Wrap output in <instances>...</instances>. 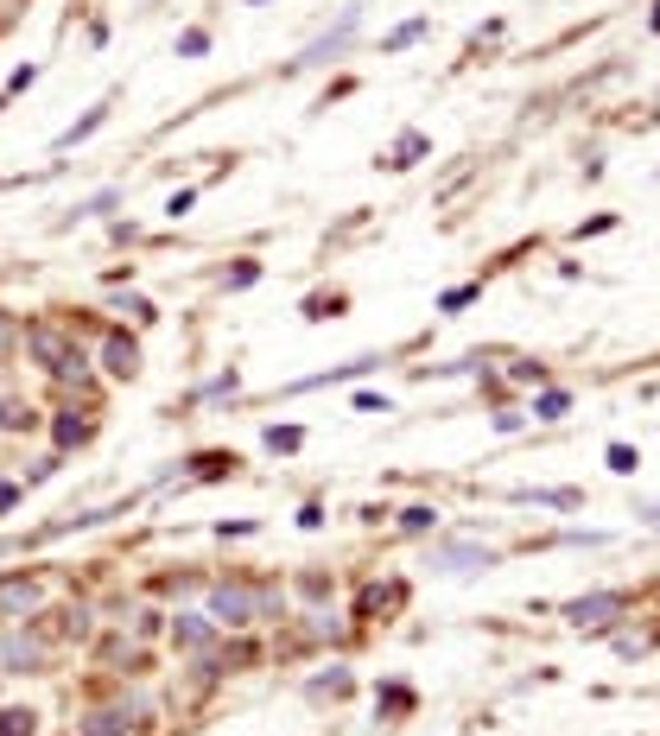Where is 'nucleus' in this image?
<instances>
[{"label": "nucleus", "mask_w": 660, "mask_h": 736, "mask_svg": "<svg viewBox=\"0 0 660 736\" xmlns=\"http://www.w3.org/2000/svg\"><path fill=\"white\" fill-rule=\"evenodd\" d=\"M0 426H7V432H33L38 426V413L26 401H20V394H0Z\"/></svg>", "instance_id": "8"}, {"label": "nucleus", "mask_w": 660, "mask_h": 736, "mask_svg": "<svg viewBox=\"0 0 660 736\" xmlns=\"http://www.w3.org/2000/svg\"><path fill=\"white\" fill-rule=\"evenodd\" d=\"M89 432H96V426H89L83 413H58V451H71V444H83Z\"/></svg>", "instance_id": "10"}, {"label": "nucleus", "mask_w": 660, "mask_h": 736, "mask_svg": "<svg viewBox=\"0 0 660 736\" xmlns=\"http://www.w3.org/2000/svg\"><path fill=\"white\" fill-rule=\"evenodd\" d=\"M426 152V140L419 134H401V147H394V165H406V159H419Z\"/></svg>", "instance_id": "18"}, {"label": "nucleus", "mask_w": 660, "mask_h": 736, "mask_svg": "<svg viewBox=\"0 0 660 736\" xmlns=\"http://www.w3.org/2000/svg\"><path fill=\"white\" fill-rule=\"evenodd\" d=\"M655 33H660V7H655Z\"/></svg>", "instance_id": "28"}, {"label": "nucleus", "mask_w": 660, "mask_h": 736, "mask_svg": "<svg viewBox=\"0 0 660 736\" xmlns=\"http://www.w3.org/2000/svg\"><path fill=\"white\" fill-rule=\"evenodd\" d=\"M172 641L179 648H210V623L204 616H172Z\"/></svg>", "instance_id": "9"}, {"label": "nucleus", "mask_w": 660, "mask_h": 736, "mask_svg": "<svg viewBox=\"0 0 660 736\" xmlns=\"http://www.w3.org/2000/svg\"><path fill=\"white\" fill-rule=\"evenodd\" d=\"M0 666H7V673H38V666H45V648H38L26 628H13V635L0 641Z\"/></svg>", "instance_id": "3"}, {"label": "nucleus", "mask_w": 660, "mask_h": 736, "mask_svg": "<svg viewBox=\"0 0 660 736\" xmlns=\"http://www.w3.org/2000/svg\"><path fill=\"white\" fill-rule=\"evenodd\" d=\"M33 731H38L33 711H0V736H33Z\"/></svg>", "instance_id": "14"}, {"label": "nucleus", "mask_w": 660, "mask_h": 736, "mask_svg": "<svg viewBox=\"0 0 660 736\" xmlns=\"http://www.w3.org/2000/svg\"><path fill=\"white\" fill-rule=\"evenodd\" d=\"M343 692H350V673H343V666H330V679L311 686V699H343Z\"/></svg>", "instance_id": "15"}, {"label": "nucleus", "mask_w": 660, "mask_h": 736, "mask_svg": "<svg viewBox=\"0 0 660 736\" xmlns=\"http://www.w3.org/2000/svg\"><path fill=\"white\" fill-rule=\"evenodd\" d=\"M432 520H439V515H432V508H406V520H401V527H406V533H426Z\"/></svg>", "instance_id": "19"}, {"label": "nucleus", "mask_w": 660, "mask_h": 736, "mask_svg": "<svg viewBox=\"0 0 660 736\" xmlns=\"http://www.w3.org/2000/svg\"><path fill=\"white\" fill-rule=\"evenodd\" d=\"M64 635H89V616L83 610H64Z\"/></svg>", "instance_id": "25"}, {"label": "nucleus", "mask_w": 660, "mask_h": 736, "mask_svg": "<svg viewBox=\"0 0 660 736\" xmlns=\"http://www.w3.org/2000/svg\"><path fill=\"white\" fill-rule=\"evenodd\" d=\"M210 616H217L222 628H248L267 616V597H255L248 585H217L210 590Z\"/></svg>", "instance_id": "2"}, {"label": "nucleus", "mask_w": 660, "mask_h": 736, "mask_svg": "<svg viewBox=\"0 0 660 736\" xmlns=\"http://www.w3.org/2000/svg\"><path fill=\"white\" fill-rule=\"evenodd\" d=\"M255 273H260L255 260H235V273H229V286H255Z\"/></svg>", "instance_id": "20"}, {"label": "nucleus", "mask_w": 660, "mask_h": 736, "mask_svg": "<svg viewBox=\"0 0 660 736\" xmlns=\"http://www.w3.org/2000/svg\"><path fill=\"white\" fill-rule=\"evenodd\" d=\"M350 33H356V13H343V20H337V33H325V38H318V45H311V51L298 58L293 71H311V64H325V58H330V51H337V45H343Z\"/></svg>", "instance_id": "7"}, {"label": "nucleus", "mask_w": 660, "mask_h": 736, "mask_svg": "<svg viewBox=\"0 0 660 736\" xmlns=\"http://www.w3.org/2000/svg\"><path fill=\"white\" fill-rule=\"evenodd\" d=\"M102 121H109V109H89L83 121H76V127H64V134H58V147H76V140H89V134H96Z\"/></svg>", "instance_id": "13"}, {"label": "nucleus", "mask_w": 660, "mask_h": 736, "mask_svg": "<svg viewBox=\"0 0 660 736\" xmlns=\"http://www.w3.org/2000/svg\"><path fill=\"white\" fill-rule=\"evenodd\" d=\"M565 616H572L578 628H603L610 616H623V597H616V590H597V597H578Z\"/></svg>", "instance_id": "4"}, {"label": "nucleus", "mask_w": 660, "mask_h": 736, "mask_svg": "<svg viewBox=\"0 0 660 736\" xmlns=\"http://www.w3.org/2000/svg\"><path fill=\"white\" fill-rule=\"evenodd\" d=\"M26 610H38V578L7 572V578H0V616H26Z\"/></svg>", "instance_id": "5"}, {"label": "nucleus", "mask_w": 660, "mask_h": 736, "mask_svg": "<svg viewBox=\"0 0 660 736\" xmlns=\"http://www.w3.org/2000/svg\"><path fill=\"white\" fill-rule=\"evenodd\" d=\"M26 349H33V363L51 368L58 381H83V368H89V356H83L58 324H33V331H26Z\"/></svg>", "instance_id": "1"}, {"label": "nucleus", "mask_w": 660, "mask_h": 736, "mask_svg": "<svg viewBox=\"0 0 660 736\" xmlns=\"http://www.w3.org/2000/svg\"><path fill=\"white\" fill-rule=\"evenodd\" d=\"M13 349H20V318H13V311H0V363H7Z\"/></svg>", "instance_id": "16"}, {"label": "nucleus", "mask_w": 660, "mask_h": 736, "mask_svg": "<svg viewBox=\"0 0 660 736\" xmlns=\"http://www.w3.org/2000/svg\"><path fill=\"white\" fill-rule=\"evenodd\" d=\"M13 502H20V482H0V515H7Z\"/></svg>", "instance_id": "26"}, {"label": "nucleus", "mask_w": 660, "mask_h": 736, "mask_svg": "<svg viewBox=\"0 0 660 736\" xmlns=\"http://www.w3.org/2000/svg\"><path fill=\"white\" fill-rule=\"evenodd\" d=\"M419 33H426V20H413V26H401V33L388 38V51H394V45H413V38H419Z\"/></svg>", "instance_id": "24"}, {"label": "nucleus", "mask_w": 660, "mask_h": 736, "mask_svg": "<svg viewBox=\"0 0 660 736\" xmlns=\"http://www.w3.org/2000/svg\"><path fill=\"white\" fill-rule=\"evenodd\" d=\"M83 736H127V717L121 711H89L83 717Z\"/></svg>", "instance_id": "12"}, {"label": "nucleus", "mask_w": 660, "mask_h": 736, "mask_svg": "<svg viewBox=\"0 0 660 736\" xmlns=\"http://www.w3.org/2000/svg\"><path fill=\"white\" fill-rule=\"evenodd\" d=\"M610 464L628 477V470H635V451H628V444H610Z\"/></svg>", "instance_id": "22"}, {"label": "nucleus", "mask_w": 660, "mask_h": 736, "mask_svg": "<svg viewBox=\"0 0 660 736\" xmlns=\"http://www.w3.org/2000/svg\"><path fill=\"white\" fill-rule=\"evenodd\" d=\"M255 7H260V0H255Z\"/></svg>", "instance_id": "29"}, {"label": "nucleus", "mask_w": 660, "mask_h": 736, "mask_svg": "<svg viewBox=\"0 0 660 736\" xmlns=\"http://www.w3.org/2000/svg\"><path fill=\"white\" fill-rule=\"evenodd\" d=\"M102 363H109L114 381H134V375H140V343H134V336H109V343H102Z\"/></svg>", "instance_id": "6"}, {"label": "nucleus", "mask_w": 660, "mask_h": 736, "mask_svg": "<svg viewBox=\"0 0 660 736\" xmlns=\"http://www.w3.org/2000/svg\"><path fill=\"white\" fill-rule=\"evenodd\" d=\"M267 444H273V451H298V432L293 426H267Z\"/></svg>", "instance_id": "17"}, {"label": "nucleus", "mask_w": 660, "mask_h": 736, "mask_svg": "<svg viewBox=\"0 0 660 736\" xmlns=\"http://www.w3.org/2000/svg\"><path fill=\"white\" fill-rule=\"evenodd\" d=\"M648 520H660V508H648Z\"/></svg>", "instance_id": "27"}, {"label": "nucleus", "mask_w": 660, "mask_h": 736, "mask_svg": "<svg viewBox=\"0 0 660 736\" xmlns=\"http://www.w3.org/2000/svg\"><path fill=\"white\" fill-rule=\"evenodd\" d=\"M534 413H540V419H559V413H565V394H540V406H534Z\"/></svg>", "instance_id": "21"}, {"label": "nucleus", "mask_w": 660, "mask_h": 736, "mask_svg": "<svg viewBox=\"0 0 660 736\" xmlns=\"http://www.w3.org/2000/svg\"><path fill=\"white\" fill-rule=\"evenodd\" d=\"M204 45H210V33H184V38H179V51H184V58H197Z\"/></svg>", "instance_id": "23"}, {"label": "nucleus", "mask_w": 660, "mask_h": 736, "mask_svg": "<svg viewBox=\"0 0 660 736\" xmlns=\"http://www.w3.org/2000/svg\"><path fill=\"white\" fill-rule=\"evenodd\" d=\"M432 565H439V572H457V565H489V552H477V547H444V552H432Z\"/></svg>", "instance_id": "11"}]
</instances>
